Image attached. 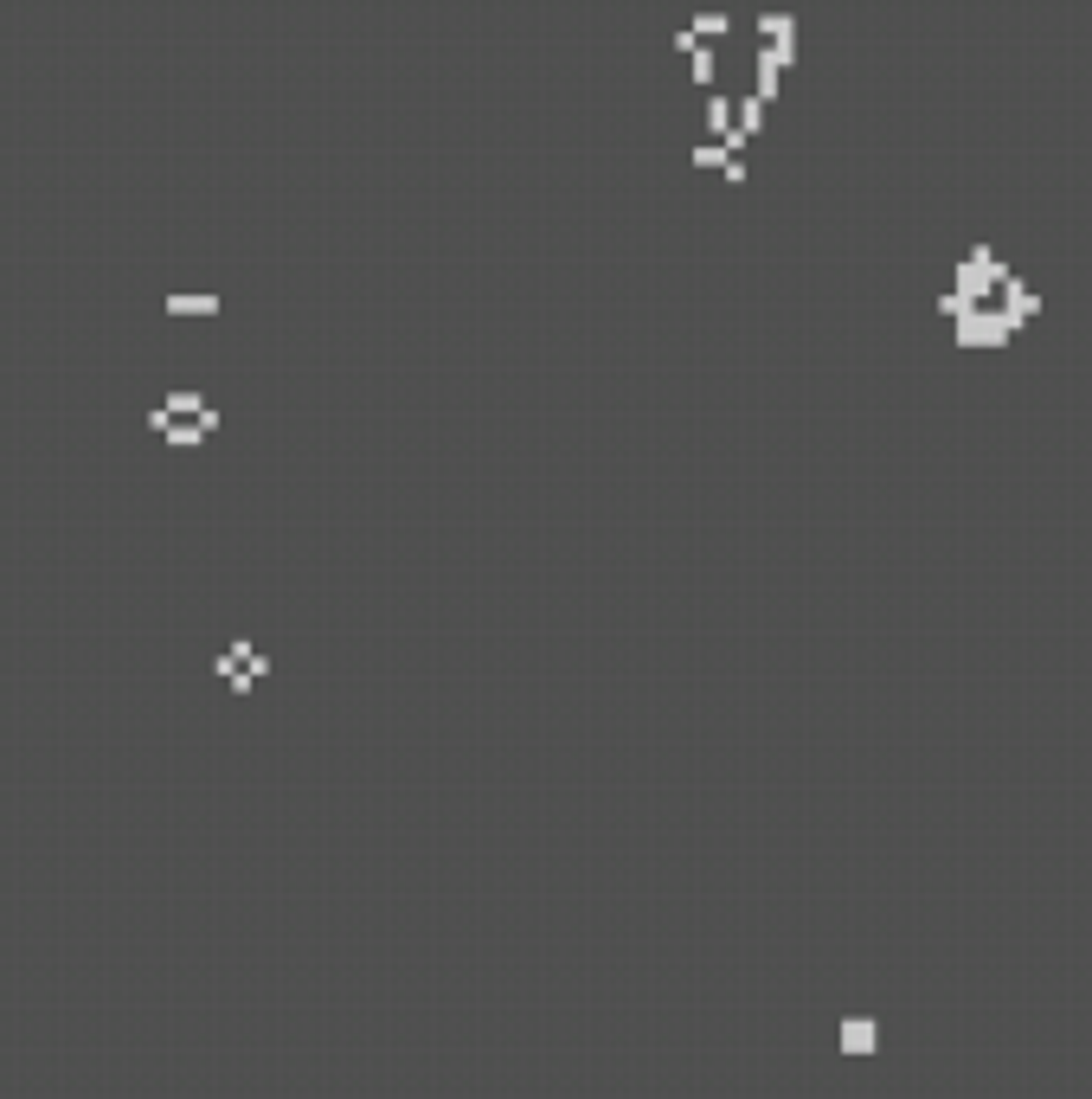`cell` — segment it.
<instances>
[{
	"instance_id": "10",
	"label": "cell",
	"mask_w": 1092,
	"mask_h": 1099,
	"mask_svg": "<svg viewBox=\"0 0 1092 1099\" xmlns=\"http://www.w3.org/2000/svg\"><path fill=\"white\" fill-rule=\"evenodd\" d=\"M694 161H701V168H727L733 148H727V142H701V148H694Z\"/></svg>"
},
{
	"instance_id": "2",
	"label": "cell",
	"mask_w": 1092,
	"mask_h": 1099,
	"mask_svg": "<svg viewBox=\"0 0 1092 1099\" xmlns=\"http://www.w3.org/2000/svg\"><path fill=\"white\" fill-rule=\"evenodd\" d=\"M996 283H1003V264H996V251H990V244H977L971 257H958V290H951V296H964V303L977 309L983 296L996 290Z\"/></svg>"
},
{
	"instance_id": "8",
	"label": "cell",
	"mask_w": 1092,
	"mask_h": 1099,
	"mask_svg": "<svg viewBox=\"0 0 1092 1099\" xmlns=\"http://www.w3.org/2000/svg\"><path fill=\"white\" fill-rule=\"evenodd\" d=\"M168 309H174V316H212L218 296H168Z\"/></svg>"
},
{
	"instance_id": "11",
	"label": "cell",
	"mask_w": 1092,
	"mask_h": 1099,
	"mask_svg": "<svg viewBox=\"0 0 1092 1099\" xmlns=\"http://www.w3.org/2000/svg\"><path fill=\"white\" fill-rule=\"evenodd\" d=\"M688 52H694V77H701V84H707V77H714V52H707V46H701V39H694V46H688Z\"/></svg>"
},
{
	"instance_id": "7",
	"label": "cell",
	"mask_w": 1092,
	"mask_h": 1099,
	"mask_svg": "<svg viewBox=\"0 0 1092 1099\" xmlns=\"http://www.w3.org/2000/svg\"><path fill=\"white\" fill-rule=\"evenodd\" d=\"M707 122H714L720 135H727V148H733V97H707ZM740 155V148H733Z\"/></svg>"
},
{
	"instance_id": "9",
	"label": "cell",
	"mask_w": 1092,
	"mask_h": 1099,
	"mask_svg": "<svg viewBox=\"0 0 1092 1099\" xmlns=\"http://www.w3.org/2000/svg\"><path fill=\"white\" fill-rule=\"evenodd\" d=\"M727 26H733L727 13H694V26H688V33H694V39H701V33H707V39H720Z\"/></svg>"
},
{
	"instance_id": "3",
	"label": "cell",
	"mask_w": 1092,
	"mask_h": 1099,
	"mask_svg": "<svg viewBox=\"0 0 1092 1099\" xmlns=\"http://www.w3.org/2000/svg\"><path fill=\"white\" fill-rule=\"evenodd\" d=\"M1009 322L996 316V309H971V316H958V347H1003L1009 342Z\"/></svg>"
},
{
	"instance_id": "1",
	"label": "cell",
	"mask_w": 1092,
	"mask_h": 1099,
	"mask_svg": "<svg viewBox=\"0 0 1092 1099\" xmlns=\"http://www.w3.org/2000/svg\"><path fill=\"white\" fill-rule=\"evenodd\" d=\"M148 425H155L168 444H200V438L218 425V412L200 399V392H168V399L155 405V418H148Z\"/></svg>"
},
{
	"instance_id": "5",
	"label": "cell",
	"mask_w": 1092,
	"mask_h": 1099,
	"mask_svg": "<svg viewBox=\"0 0 1092 1099\" xmlns=\"http://www.w3.org/2000/svg\"><path fill=\"white\" fill-rule=\"evenodd\" d=\"M264 669H270V656H264V649H251V643H231L225 656H218V675H225L231 688H244L251 675H264Z\"/></svg>"
},
{
	"instance_id": "4",
	"label": "cell",
	"mask_w": 1092,
	"mask_h": 1099,
	"mask_svg": "<svg viewBox=\"0 0 1092 1099\" xmlns=\"http://www.w3.org/2000/svg\"><path fill=\"white\" fill-rule=\"evenodd\" d=\"M996 296H1003V309H996V316H1003L1009 329H1022V322L1041 316V296H1034L1022 277H1009V270H1003V283H996Z\"/></svg>"
},
{
	"instance_id": "6",
	"label": "cell",
	"mask_w": 1092,
	"mask_h": 1099,
	"mask_svg": "<svg viewBox=\"0 0 1092 1099\" xmlns=\"http://www.w3.org/2000/svg\"><path fill=\"white\" fill-rule=\"evenodd\" d=\"M874 1041H881L874 1016H849V1023H842V1048H849V1054H874Z\"/></svg>"
}]
</instances>
